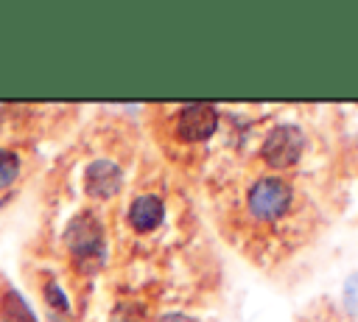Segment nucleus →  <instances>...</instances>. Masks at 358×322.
Wrapping results in <instances>:
<instances>
[{"label": "nucleus", "mask_w": 358, "mask_h": 322, "mask_svg": "<svg viewBox=\"0 0 358 322\" xmlns=\"http://www.w3.org/2000/svg\"><path fill=\"white\" fill-rule=\"evenodd\" d=\"M288 207H291V185L285 179L266 176V179H257L252 185V190H249V210H252V216H257L263 221H274Z\"/></svg>", "instance_id": "obj_1"}, {"label": "nucleus", "mask_w": 358, "mask_h": 322, "mask_svg": "<svg viewBox=\"0 0 358 322\" xmlns=\"http://www.w3.org/2000/svg\"><path fill=\"white\" fill-rule=\"evenodd\" d=\"M302 148H305V134H302V129L294 126V123H282V126H277V129L268 132V137L263 140L260 154H263V160H266L268 165H274V168H288V165H294V162L299 160Z\"/></svg>", "instance_id": "obj_2"}, {"label": "nucleus", "mask_w": 358, "mask_h": 322, "mask_svg": "<svg viewBox=\"0 0 358 322\" xmlns=\"http://www.w3.org/2000/svg\"><path fill=\"white\" fill-rule=\"evenodd\" d=\"M64 241H67L70 252L78 260L101 258V249H103V227L98 224V218L92 213H81V216H76L70 221V227L64 232Z\"/></svg>", "instance_id": "obj_3"}, {"label": "nucleus", "mask_w": 358, "mask_h": 322, "mask_svg": "<svg viewBox=\"0 0 358 322\" xmlns=\"http://www.w3.org/2000/svg\"><path fill=\"white\" fill-rule=\"evenodd\" d=\"M218 126V109L213 104L196 101L185 106L176 118V134L182 140H207Z\"/></svg>", "instance_id": "obj_4"}, {"label": "nucleus", "mask_w": 358, "mask_h": 322, "mask_svg": "<svg viewBox=\"0 0 358 322\" xmlns=\"http://www.w3.org/2000/svg\"><path fill=\"white\" fill-rule=\"evenodd\" d=\"M120 182H123V174H120V168L112 160H95L84 171V188L95 199L115 196L120 190Z\"/></svg>", "instance_id": "obj_5"}, {"label": "nucleus", "mask_w": 358, "mask_h": 322, "mask_svg": "<svg viewBox=\"0 0 358 322\" xmlns=\"http://www.w3.org/2000/svg\"><path fill=\"white\" fill-rule=\"evenodd\" d=\"M162 216H165V204H162L159 196H151V193L137 196L131 202V207H129V224L134 230H140V232L154 230L162 221Z\"/></svg>", "instance_id": "obj_6"}, {"label": "nucleus", "mask_w": 358, "mask_h": 322, "mask_svg": "<svg viewBox=\"0 0 358 322\" xmlns=\"http://www.w3.org/2000/svg\"><path fill=\"white\" fill-rule=\"evenodd\" d=\"M0 311H3V322H34L28 305L20 300L17 291H6L0 300Z\"/></svg>", "instance_id": "obj_7"}, {"label": "nucleus", "mask_w": 358, "mask_h": 322, "mask_svg": "<svg viewBox=\"0 0 358 322\" xmlns=\"http://www.w3.org/2000/svg\"><path fill=\"white\" fill-rule=\"evenodd\" d=\"M20 174V157L8 148H0V188H8Z\"/></svg>", "instance_id": "obj_8"}, {"label": "nucleus", "mask_w": 358, "mask_h": 322, "mask_svg": "<svg viewBox=\"0 0 358 322\" xmlns=\"http://www.w3.org/2000/svg\"><path fill=\"white\" fill-rule=\"evenodd\" d=\"M165 322H187V319H185V316H168Z\"/></svg>", "instance_id": "obj_9"}]
</instances>
